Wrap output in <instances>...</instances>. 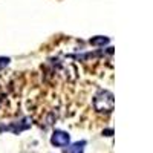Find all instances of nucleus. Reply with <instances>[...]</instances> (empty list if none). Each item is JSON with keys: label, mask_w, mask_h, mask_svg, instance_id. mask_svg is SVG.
Masks as SVG:
<instances>
[{"label": "nucleus", "mask_w": 153, "mask_h": 153, "mask_svg": "<svg viewBox=\"0 0 153 153\" xmlns=\"http://www.w3.org/2000/svg\"><path fill=\"white\" fill-rule=\"evenodd\" d=\"M94 109L98 113H110L115 106L113 94L109 91H98L94 97Z\"/></svg>", "instance_id": "1"}, {"label": "nucleus", "mask_w": 153, "mask_h": 153, "mask_svg": "<svg viewBox=\"0 0 153 153\" xmlns=\"http://www.w3.org/2000/svg\"><path fill=\"white\" fill-rule=\"evenodd\" d=\"M31 126H32V118L25 117V118H22L20 121H16V123L8 124V126H2V124H0V132L6 130V132H12L14 135H19V133H22L23 130H28Z\"/></svg>", "instance_id": "2"}, {"label": "nucleus", "mask_w": 153, "mask_h": 153, "mask_svg": "<svg viewBox=\"0 0 153 153\" xmlns=\"http://www.w3.org/2000/svg\"><path fill=\"white\" fill-rule=\"evenodd\" d=\"M69 141H71L69 133L63 132V130H55L52 136H51V144L55 147H66L69 146Z\"/></svg>", "instance_id": "3"}, {"label": "nucleus", "mask_w": 153, "mask_h": 153, "mask_svg": "<svg viewBox=\"0 0 153 153\" xmlns=\"http://www.w3.org/2000/svg\"><path fill=\"white\" fill-rule=\"evenodd\" d=\"M84 146L86 141H78V143H74L72 146H68L66 149H63L65 153H84Z\"/></svg>", "instance_id": "4"}, {"label": "nucleus", "mask_w": 153, "mask_h": 153, "mask_svg": "<svg viewBox=\"0 0 153 153\" xmlns=\"http://www.w3.org/2000/svg\"><path fill=\"white\" fill-rule=\"evenodd\" d=\"M110 42L109 37H103V35H98V37H92L91 40H89V43H91L92 46H104Z\"/></svg>", "instance_id": "5"}, {"label": "nucleus", "mask_w": 153, "mask_h": 153, "mask_svg": "<svg viewBox=\"0 0 153 153\" xmlns=\"http://www.w3.org/2000/svg\"><path fill=\"white\" fill-rule=\"evenodd\" d=\"M9 61H11V60H9L8 57H0V72H2V71L9 65Z\"/></svg>", "instance_id": "6"}, {"label": "nucleus", "mask_w": 153, "mask_h": 153, "mask_svg": "<svg viewBox=\"0 0 153 153\" xmlns=\"http://www.w3.org/2000/svg\"><path fill=\"white\" fill-rule=\"evenodd\" d=\"M112 133H113V130H112V129H109V130H104V132H103V135H106V136H112Z\"/></svg>", "instance_id": "7"}]
</instances>
